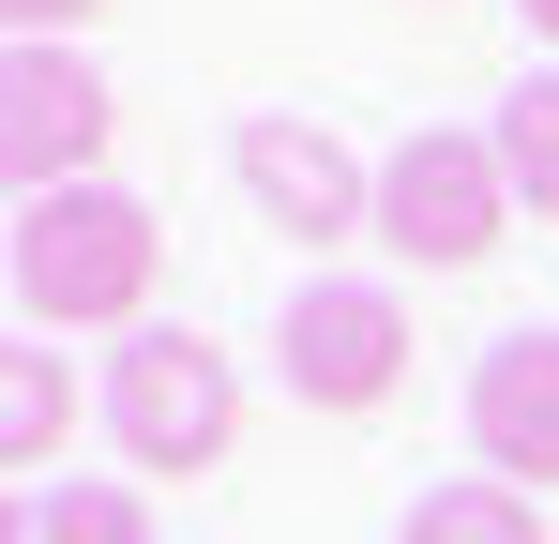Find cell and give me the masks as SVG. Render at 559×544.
Here are the masks:
<instances>
[{
    "label": "cell",
    "instance_id": "obj_1",
    "mask_svg": "<svg viewBox=\"0 0 559 544\" xmlns=\"http://www.w3.org/2000/svg\"><path fill=\"white\" fill-rule=\"evenodd\" d=\"M167 272V212L121 197V181H61V197H15V318L31 333H106L136 318Z\"/></svg>",
    "mask_w": 559,
    "mask_h": 544
},
{
    "label": "cell",
    "instance_id": "obj_2",
    "mask_svg": "<svg viewBox=\"0 0 559 544\" xmlns=\"http://www.w3.org/2000/svg\"><path fill=\"white\" fill-rule=\"evenodd\" d=\"M106 424H121V453H136L152 484H197L212 453L242 439V363L212 348V333H121Z\"/></svg>",
    "mask_w": 559,
    "mask_h": 544
},
{
    "label": "cell",
    "instance_id": "obj_3",
    "mask_svg": "<svg viewBox=\"0 0 559 544\" xmlns=\"http://www.w3.org/2000/svg\"><path fill=\"white\" fill-rule=\"evenodd\" d=\"M499 227H514V167H499V137H408V152L378 167V243H393L408 272H484Z\"/></svg>",
    "mask_w": 559,
    "mask_h": 544
},
{
    "label": "cell",
    "instance_id": "obj_4",
    "mask_svg": "<svg viewBox=\"0 0 559 544\" xmlns=\"http://www.w3.org/2000/svg\"><path fill=\"white\" fill-rule=\"evenodd\" d=\"M273 363H287V393H302V409L364 424V409L408 393V303H393V287H302V303H287V333H273Z\"/></svg>",
    "mask_w": 559,
    "mask_h": 544
},
{
    "label": "cell",
    "instance_id": "obj_5",
    "mask_svg": "<svg viewBox=\"0 0 559 544\" xmlns=\"http://www.w3.org/2000/svg\"><path fill=\"white\" fill-rule=\"evenodd\" d=\"M106 76L76 61V46H15L0 61V167H15V197H61V181H92L106 152Z\"/></svg>",
    "mask_w": 559,
    "mask_h": 544
},
{
    "label": "cell",
    "instance_id": "obj_6",
    "mask_svg": "<svg viewBox=\"0 0 559 544\" xmlns=\"http://www.w3.org/2000/svg\"><path fill=\"white\" fill-rule=\"evenodd\" d=\"M227 167H242V197L273 212L287 243H348V227H378V181L348 167V137H318V121H242Z\"/></svg>",
    "mask_w": 559,
    "mask_h": 544
},
{
    "label": "cell",
    "instance_id": "obj_7",
    "mask_svg": "<svg viewBox=\"0 0 559 544\" xmlns=\"http://www.w3.org/2000/svg\"><path fill=\"white\" fill-rule=\"evenodd\" d=\"M468 453L499 484H559V333H499L468 363Z\"/></svg>",
    "mask_w": 559,
    "mask_h": 544
},
{
    "label": "cell",
    "instance_id": "obj_8",
    "mask_svg": "<svg viewBox=\"0 0 559 544\" xmlns=\"http://www.w3.org/2000/svg\"><path fill=\"white\" fill-rule=\"evenodd\" d=\"M393 544H545V515H530V484H499V469H468V484H424Z\"/></svg>",
    "mask_w": 559,
    "mask_h": 544
},
{
    "label": "cell",
    "instance_id": "obj_9",
    "mask_svg": "<svg viewBox=\"0 0 559 544\" xmlns=\"http://www.w3.org/2000/svg\"><path fill=\"white\" fill-rule=\"evenodd\" d=\"M61 424H76V378H61L46 333H15V363H0V453H15V469H46Z\"/></svg>",
    "mask_w": 559,
    "mask_h": 544
},
{
    "label": "cell",
    "instance_id": "obj_10",
    "mask_svg": "<svg viewBox=\"0 0 559 544\" xmlns=\"http://www.w3.org/2000/svg\"><path fill=\"white\" fill-rule=\"evenodd\" d=\"M0 544H152V515L121 499V484H15V515H0Z\"/></svg>",
    "mask_w": 559,
    "mask_h": 544
},
{
    "label": "cell",
    "instance_id": "obj_11",
    "mask_svg": "<svg viewBox=\"0 0 559 544\" xmlns=\"http://www.w3.org/2000/svg\"><path fill=\"white\" fill-rule=\"evenodd\" d=\"M499 167H514V212H545V227H559V61L499 106Z\"/></svg>",
    "mask_w": 559,
    "mask_h": 544
},
{
    "label": "cell",
    "instance_id": "obj_12",
    "mask_svg": "<svg viewBox=\"0 0 559 544\" xmlns=\"http://www.w3.org/2000/svg\"><path fill=\"white\" fill-rule=\"evenodd\" d=\"M0 15H15V46H61V31H76V15H106V0H0Z\"/></svg>",
    "mask_w": 559,
    "mask_h": 544
},
{
    "label": "cell",
    "instance_id": "obj_13",
    "mask_svg": "<svg viewBox=\"0 0 559 544\" xmlns=\"http://www.w3.org/2000/svg\"><path fill=\"white\" fill-rule=\"evenodd\" d=\"M530 31H545V46H559V0H530Z\"/></svg>",
    "mask_w": 559,
    "mask_h": 544
}]
</instances>
